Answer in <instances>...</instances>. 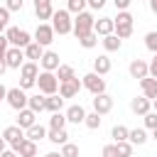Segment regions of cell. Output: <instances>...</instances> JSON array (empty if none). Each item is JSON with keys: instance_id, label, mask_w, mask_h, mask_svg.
<instances>
[{"instance_id": "49", "label": "cell", "mask_w": 157, "mask_h": 157, "mask_svg": "<svg viewBox=\"0 0 157 157\" xmlns=\"http://www.w3.org/2000/svg\"><path fill=\"white\" fill-rule=\"evenodd\" d=\"M0 157H20V155H17V152H15L12 147H7V150H5V152H2Z\"/></svg>"}, {"instance_id": "50", "label": "cell", "mask_w": 157, "mask_h": 157, "mask_svg": "<svg viewBox=\"0 0 157 157\" xmlns=\"http://www.w3.org/2000/svg\"><path fill=\"white\" fill-rule=\"evenodd\" d=\"M7 147H10V145H7V142H5V137H2V135H0V155H2V152H5V150H7Z\"/></svg>"}, {"instance_id": "18", "label": "cell", "mask_w": 157, "mask_h": 157, "mask_svg": "<svg viewBox=\"0 0 157 157\" xmlns=\"http://www.w3.org/2000/svg\"><path fill=\"white\" fill-rule=\"evenodd\" d=\"M34 15L37 20H52L54 15V7H52V0H34Z\"/></svg>"}, {"instance_id": "52", "label": "cell", "mask_w": 157, "mask_h": 157, "mask_svg": "<svg viewBox=\"0 0 157 157\" xmlns=\"http://www.w3.org/2000/svg\"><path fill=\"white\" fill-rule=\"evenodd\" d=\"M7 71V64H5V59H0V76Z\"/></svg>"}, {"instance_id": "39", "label": "cell", "mask_w": 157, "mask_h": 157, "mask_svg": "<svg viewBox=\"0 0 157 157\" xmlns=\"http://www.w3.org/2000/svg\"><path fill=\"white\" fill-rule=\"evenodd\" d=\"M142 123H145V130H155L157 128V113L150 110L147 115H142Z\"/></svg>"}, {"instance_id": "7", "label": "cell", "mask_w": 157, "mask_h": 157, "mask_svg": "<svg viewBox=\"0 0 157 157\" xmlns=\"http://www.w3.org/2000/svg\"><path fill=\"white\" fill-rule=\"evenodd\" d=\"M81 83H83V88H86V91H91L93 96L105 93V78H103V76H98L96 71L83 74V76H81Z\"/></svg>"}, {"instance_id": "36", "label": "cell", "mask_w": 157, "mask_h": 157, "mask_svg": "<svg viewBox=\"0 0 157 157\" xmlns=\"http://www.w3.org/2000/svg\"><path fill=\"white\" fill-rule=\"evenodd\" d=\"M78 44H81L83 49H93V47L98 44V34H96V32H91V34L81 37V39H78Z\"/></svg>"}, {"instance_id": "10", "label": "cell", "mask_w": 157, "mask_h": 157, "mask_svg": "<svg viewBox=\"0 0 157 157\" xmlns=\"http://www.w3.org/2000/svg\"><path fill=\"white\" fill-rule=\"evenodd\" d=\"M5 64H7V69H22V64H25V49H20V47H10L7 49V54H5Z\"/></svg>"}, {"instance_id": "44", "label": "cell", "mask_w": 157, "mask_h": 157, "mask_svg": "<svg viewBox=\"0 0 157 157\" xmlns=\"http://www.w3.org/2000/svg\"><path fill=\"white\" fill-rule=\"evenodd\" d=\"M7 49H10V42H7V37H5V34H0V59H5Z\"/></svg>"}, {"instance_id": "35", "label": "cell", "mask_w": 157, "mask_h": 157, "mask_svg": "<svg viewBox=\"0 0 157 157\" xmlns=\"http://www.w3.org/2000/svg\"><path fill=\"white\" fill-rule=\"evenodd\" d=\"M86 5H88V0H66V10H69L71 15L83 12V10H86Z\"/></svg>"}, {"instance_id": "43", "label": "cell", "mask_w": 157, "mask_h": 157, "mask_svg": "<svg viewBox=\"0 0 157 157\" xmlns=\"http://www.w3.org/2000/svg\"><path fill=\"white\" fill-rule=\"evenodd\" d=\"M5 7H7L10 12H20V10L25 7V0H5Z\"/></svg>"}, {"instance_id": "12", "label": "cell", "mask_w": 157, "mask_h": 157, "mask_svg": "<svg viewBox=\"0 0 157 157\" xmlns=\"http://www.w3.org/2000/svg\"><path fill=\"white\" fill-rule=\"evenodd\" d=\"M128 71H130V76H132V78L142 81V78H147V76H150V64H147L145 59H132V61H130V66H128Z\"/></svg>"}, {"instance_id": "54", "label": "cell", "mask_w": 157, "mask_h": 157, "mask_svg": "<svg viewBox=\"0 0 157 157\" xmlns=\"http://www.w3.org/2000/svg\"><path fill=\"white\" fill-rule=\"evenodd\" d=\"M44 157H61V152H47Z\"/></svg>"}, {"instance_id": "11", "label": "cell", "mask_w": 157, "mask_h": 157, "mask_svg": "<svg viewBox=\"0 0 157 157\" xmlns=\"http://www.w3.org/2000/svg\"><path fill=\"white\" fill-rule=\"evenodd\" d=\"M93 110L98 113V115H108L110 110H113V96H108V93H98V96H93Z\"/></svg>"}, {"instance_id": "51", "label": "cell", "mask_w": 157, "mask_h": 157, "mask_svg": "<svg viewBox=\"0 0 157 157\" xmlns=\"http://www.w3.org/2000/svg\"><path fill=\"white\" fill-rule=\"evenodd\" d=\"M147 5H150V10H152V15H157V0H150Z\"/></svg>"}, {"instance_id": "15", "label": "cell", "mask_w": 157, "mask_h": 157, "mask_svg": "<svg viewBox=\"0 0 157 157\" xmlns=\"http://www.w3.org/2000/svg\"><path fill=\"white\" fill-rule=\"evenodd\" d=\"M93 32H96L98 37H108V34H113V32H115V22H113V17H98L96 25H93Z\"/></svg>"}, {"instance_id": "53", "label": "cell", "mask_w": 157, "mask_h": 157, "mask_svg": "<svg viewBox=\"0 0 157 157\" xmlns=\"http://www.w3.org/2000/svg\"><path fill=\"white\" fill-rule=\"evenodd\" d=\"M2 98H7V88L0 83V101H2Z\"/></svg>"}, {"instance_id": "8", "label": "cell", "mask_w": 157, "mask_h": 157, "mask_svg": "<svg viewBox=\"0 0 157 157\" xmlns=\"http://www.w3.org/2000/svg\"><path fill=\"white\" fill-rule=\"evenodd\" d=\"M54 27L49 25V22H39L37 25V29H34V42L37 44H42V47H49L52 42H54Z\"/></svg>"}, {"instance_id": "20", "label": "cell", "mask_w": 157, "mask_h": 157, "mask_svg": "<svg viewBox=\"0 0 157 157\" xmlns=\"http://www.w3.org/2000/svg\"><path fill=\"white\" fill-rule=\"evenodd\" d=\"M110 69H113V64H110V56H108V54H98V56L93 59V71H96L98 76H105Z\"/></svg>"}, {"instance_id": "38", "label": "cell", "mask_w": 157, "mask_h": 157, "mask_svg": "<svg viewBox=\"0 0 157 157\" xmlns=\"http://www.w3.org/2000/svg\"><path fill=\"white\" fill-rule=\"evenodd\" d=\"M145 47H147L152 54H157V32H155V29L145 34Z\"/></svg>"}, {"instance_id": "13", "label": "cell", "mask_w": 157, "mask_h": 157, "mask_svg": "<svg viewBox=\"0 0 157 157\" xmlns=\"http://www.w3.org/2000/svg\"><path fill=\"white\" fill-rule=\"evenodd\" d=\"M39 66H42V71H56V69L61 66L59 54L52 52V49H44V54H42V59H39Z\"/></svg>"}, {"instance_id": "55", "label": "cell", "mask_w": 157, "mask_h": 157, "mask_svg": "<svg viewBox=\"0 0 157 157\" xmlns=\"http://www.w3.org/2000/svg\"><path fill=\"white\" fill-rule=\"evenodd\" d=\"M152 110H155V113H157V98H155V101H152Z\"/></svg>"}, {"instance_id": "21", "label": "cell", "mask_w": 157, "mask_h": 157, "mask_svg": "<svg viewBox=\"0 0 157 157\" xmlns=\"http://www.w3.org/2000/svg\"><path fill=\"white\" fill-rule=\"evenodd\" d=\"M140 91H142V96H145V98L155 101V98H157V78H152V76L142 78V81H140Z\"/></svg>"}, {"instance_id": "42", "label": "cell", "mask_w": 157, "mask_h": 157, "mask_svg": "<svg viewBox=\"0 0 157 157\" xmlns=\"http://www.w3.org/2000/svg\"><path fill=\"white\" fill-rule=\"evenodd\" d=\"M115 34H118L120 39H128V37L132 34V25H115Z\"/></svg>"}, {"instance_id": "29", "label": "cell", "mask_w": 157, "mask_h": 157, "mask_svg": "<svg viewBox=\"0 0 157 157\" xmlns=\"http://www.w3.org/2000/svg\"><path fill=\"white\" fill-rule=\"evenodd\" d=\"M150 137H147V130L145 128H135V130H130V137H128V142L130 145H145Z\"/></svg>"}, {"instance_id": "28", "label": "cell", "mask_w": 157, "mask_h": 157, "mask_svg": "<svg viewBox=\"0 0 157 157\" xmlns=\"http://www.w3.org/2000/svg\"><path fill=\"white\" fill-rule=\"evenodd\" d=\"M27 108H29V110H34V113L39 115L42 110H47V96H39V93H37V96H29Z\"/></svg>"}, {"instance_id": "27", "label": "cell", "mask_w": 157, "mask_h": 157, "mask_svg": "<svg viewBox=\"0 0 157 157\" xmlns=\"http://www.w3.org/2000/svg\"><path fill=\"white\" fill-rule=\"evenodd\" d=\"M56 78H59V83H64V81H71V78H76V71H74V66L71 64H61L56 71Z\"/></svg>"}, {"instance_id": "34", "label": "cell", "mask_w": 157, "mask_h": 157, "mask_svg": "<svg viewBox=\"0 0 157 157\" xmlns=\"http://www.w3.org/2000/svg\"><path fill=\"white\" fill-rule=\"evenodd\" d=\"M132 147L135 145H130L128 140L125 142H115V157H132Z\"/></svg>"}, {"instance_id": "14", "label": "cell", "mask_w": 157, "mask_h": 157, "mask_svg": "<svg viewBox=\"0 0 157 157\" xmlns=\"http://www.w3.org/2000/svg\"><path fill=\"white\" fill-rule=\"evenodd\" d=\"M81 88H83V83H81L78 78H71V81L59 83V96H61V98H76Z\"/></svg>"}, {"instance_id": "33", "label": "cell", "mask_w": 157, "mask_h": 157, "mask_svg": "<svg viewBox=\"0 0 157 157\" xmlns=\"http://www.w3.org/2000/svg\"><path fill=\"white\" fill-rule=\"evenodd\" d=\"M66 115L64 113H52V118H49V128H54V130H61V128H66Z\"/></svg>"}, {"instance_id": "46", "label": "cell", "mask_w": 157, "mask_h": 157, "mask_svg": "<svg viewBox=\"0 0 157 157\" xmlns=\"http://www.w3.org/2000/svg\"><path fill=\"white\" fill-rule=\"evenodd\" d=\"M105 2H108V0H88V7H91V10H103Z\"/></svg>"}, {"instance_id": "48", "label": "cell", "mask_w": 157, "mask_h": 157, "mask_svg": "<svg viewBox=\"0 0 157 157\" xmlns=\"http://www.w3.org/2000/svg\"><path fill=\"white\" fill-rule=\"evenodd\" d=\"M150 76L152 78H157V54L152 56V61H150Z\"/></svg>"}, {"instance_id": "3", "label": "cell", "mask_w": 157, "mask_h": 157, "mask_svg": "<svg viewBox=\"0 0 157 157\" xmlns=\"http://www.w3.org/2000/svg\"><path fill=\"white\" fill-rule=\"evenodd\" d=\"M52 27H54L56 34H71V32H74L71 12H69V10H54V15H52Z\"/></svg>"}, {"instance_id": "57", "label": "cell", "mask_w": 157, "mask_h": 157, "mask_svg": "<svg viewBox=\"0 0 157 157\" xmlns=\"http://www.w3.org/2000/svg\"><path fill=\"white\" fill-rule=\"evenodd\" d=\"M140 2H150V0H140Z\"/></svg>"}, {"instance_id": "32", "label": "cell", "mask_w": 157, "mask_h": 157, "mask_svg": "<svg viewBox=\"0 0 157 157\" xmlns=\"http://www.w3.org/2000/svg\"><path fill=\"white\" fill-rule=\"evenodd\" d=\"M101 123H103V118L93 110V113H86V120H83V125L88 128V130H98L101 128Z\"/></svg>"}, {"instance_id": "22", "label": "cell", "mask_w": 157, "mask_h": 157, "mask_svg": "<svg viewBox=\"0 0 157 157\" xmlns=\"http://www.w3.org/2000/svg\"><path fill=\"white\" fill-rule=\"evenodd\" d=\"M47 132H49V130H47L44 125L34 123L29 130H25V137H27V140H32V142H39V140H44V137H47Z\"/></svg>"}, {"instance_id": "17", "label": "cell", "mask_w": 157, "mask_h": 157, "mask_svg": "<svg viewBox=\"0 0 157 157\" xmlns=\"http://www.w3.org/2000/svg\"><path fill=\"white\" fill-rule=\"evenodd\" d=\"M64 115H66V120H69V123H74V125H81V123L86 120V110H83V105H81V103L69 105Z\"/></svg>"}, {"instance_id": "4", "label": "cell", "mask_w": 157, "mask_h": 157, "mask_svg": "<svg viewBox=\"0 0 157 157\" xmlns=\"http://www.w3.org/2000/svg\"><path fill=\"white\" fill-rule=\"evenodd\" d=\"M37 76H39V64L37 61H25L20 69V88L27 91L32 86H37Z\"/></svg>"}, {"instance_id": "45", "label": "cell", "mask_w": 157, "mask_h": 157, "mask_svg": "<svg viewBox=\"0 0 157 157\" xmlns=\"http://www.w3.org/2000/svg\"><path fill=\"white\" fill-rule=\"evenodd\" d=\"M113 5H115L118 12H123V10H128V7L132 5V0H113Z\"/></svg>"}, {"instance_id": "23", "label": "cell", "mask_w": 157, "mask_h": 157, "mask_svg": "<svg viewBox=\"0 0 157 157\" xmlns=\"http://www.w3.org/2000/svg\"><path fill=\"white\" fill-rule=\"evenodd\" d=\"M42 54H44V47L37 44V42H32L29 47H25V59H27V61H37V64H39Z\"/></svg>"}, {"instance_id": "2", "label": "cell", "mask_w": 157, "mask_h": 157, "mask_svg": "<svg viewBox=\"0 0 157 157\" xmlns=\"http://www.w3.org/2000/svg\"><path fill=\"white\" fill-rule=\"evenodd\" d=\"M37 88L42 96H56L59 93V78L54 71H39L37 76Z\"/></svg>"}, {"instance_id": "1", "label": "cell", "mask_w": 157, "mask_h": 157, "mask_svg": "<svg viewBox=\"0 0 157 157\" xmlns=\"http://www.w3.org/2000/svg\"><path fill=\"white\" fill-rule=\"evenodd\" d=\"M93 25H96L93 12H88V10L78 12V15L74 17V34H76V39H81V37L91 34V32H93Z\"/></svg>"}, {"instance_id": "56", "label": "cell", "mask_w": 157, "mask_h": 157, "mask_svg": "<svg viewBox=\"0 0 157 157\" xmlns=\"http://www.w3.org/2000/svg\"><path fill=\"white\" fill-rule=\"evenodd\" d=\"M152 140H157V128H155V130H152Z\"/></svg>"}, {"instance_id": "31", "label": "cell", "mask_w": 157, "mask_h": 157, "mask_svg": "<svg viewBox=\"0 0 157 157\" xmlns=\"http://www.w3.org/2000/svg\"><path fill=\"white\" fill-rule=\"evenodd\" d=\"M61 108H64L61 96H47V110L49 113H61Z\"/></svg>"}, {"instance_id": "26", "label": "cell", "mask_w": 157, "mask_h": 157, "mask_svg": "<svg viewBox=\"0 0 157 157\" xmlns=\"http://www.w3.org/2000/svg\"><path fill=\"white\" fill-rule=\"evenodd\" d=\"M101 44H103V49H105V52H118V49L123 47V39H120V37L113 32V34L103 37V39H101Z\"/></svg>"}, {"instance_id": "37", "label": "cell", "mask_w": 157, "mask_h": 157, "mask_svg": "<svg viewBox=\"0 0 157 157\" xmlns=\"http://www.w3.org/2000/svg\"><path fill=\"white\" fill-rule=\"evenodd\" d=\"M132 20H135V17L130 15V10H123V12H118V15L113 17L115 25H132Z\"/></svg>"}, {"instance_id": "9", "label": "cell", "mask_w": 157, "mask_h": 157, "mask_svg": "<svg viewBox=\"0 0 157 157\" xmlns=\"http://www.w3.org/2000/svg\"><path fill=\"white\" fill-rule=\"evenodd\" d=\"M2 137H5V142H7L12 150H17L20 142L25 140V130H22L20 125H7V128L2 130Z\"/></svg>"}, {"instance_id": "6", "label": "cell", "mask_w": 157, "mask_h": 157, "mask_svg": "<svg viewBox=\"0 0 157 157\" xmlns=\"http://www.w3.org/2000/svg\"><path fill=\"white\" fill-rule=\"evenodd\" d=\"M5 101H7V105H10L12 110H17V113H20V110H25V108H27L29 96H27L20 86H15V88H7V98H5Z\"/></svg>"}, {"instance_id": "41", "label": "cell", "mask_w": 157, "mask_h": 157, "mask_svg": "<svg viewBox=\"0 0 157 157\" xmlns=\"http://www.w3.org/2000/svg\"><path fill=\"white\" fill-rule=\"evenodd\" d=\"M7 27H10V10L2 5V7H0V34H2Z\"/></svg>"}, {"instance_id": "5", "label": "cell", "mask_w": 157, "mask_h": 157, "mask_svg": "<svg viewBox=\"0 0 157 157\" xmlns=\"http://www.w3.org/2000/svg\"><path fill=\"white\" fill-rule=\"evenodd\" d=\"M5 37H7L10 47H20V49H25V47H29V44L34 42L32 34H29L27 29H20V27H7V29H5Z\"/></svg>"}, {"instance_id": "19", "label": "cell", "mask_w": 157, "mask_h": 157, "mask_svg": "<svg viewBox=\"0 0 157 157\" xmlns=\"http://www.w3.org/2000/svg\"><path fill=\"white\" fill-rule=\"evenodd\" d=\"M34 123H37V113H34V110L25 108V110H20V113H17V123H15V125H20L22 130H29Z\"/></svg>"}, {"instance_id": "47", "label": "cell", "mask_w": 157, "mask_h": 157, "mask_svg": "<svg viewBox=\"0 0 157 157\" xmlns=\"http://www.w3.org/2000/svg\"><path fill=\"white\" fill-rule=\"evenodd\" d=\"M103 157H115V142H113V145H105V147H103Z\"/></svg>"}, {"instance_id": "40", "label": "cell", "mask_w": 157, "mask_h": 157, "mask_svg": "<svg viewBox=\"0 0 157 157\" xmlns=\"http://www.w3.org/2000/svg\"><path fill=\"white\" fill-rule=\"evenodd\" d=\"M61 157H78V145H74V142L61 145Z\"/></svg>"}, {"instance_id": "16", "label": "cell", "mask_w": 157, "mask_h": 157, "mask_svg": "<svg viewBox=\"0 0 157 157\" xmlns=\"http://www.w3.org/2000/svg\"><path fill=\"white\" fill-rule=\"evenodd\" d=\"M130 110H132L135 115H147V113L152 110V101L145 98V96H137V98L130 101Z\"/></svg>"}, {"instance_id": "25", "label": "cell", "mask_w": 157, "mask_h": 157, "mask_svg": "<svg viewBox=\"0 0 157 157\" xmlns=\"http://www.w3.org/2000/svg\"><path fill=\"white\" fill-rule=\"evenodd\" d=\"M15 152H17L20 157H37V142H32V140H27V137H25Z\"/></svg>"}, {"instance_id": "24", "label": "cell", "mask_w": 157, "mask_h": 157, "mask_svg": "<svg viewBox=\"0 0 157 157\" xmlns=\"http://www.w3.org/2000/svg\"><path fill=\"white\" fill-rule=\"evenodd\" d=\"M47 140H49V142H54V145H66V142H69V132H66V128H61V130L49 128Z\"/></svg>"}, {"instance_id": "30", "label": "cell", "mask_w": 157, "mask_h": 157, "mask_svg": "<svg viewBox=\"0 0 157 157\" xmlns=\"http://www.w3.org/2000/svg\"><path fill=\"white\" fill-rule=\"evenodd\" d=\"M110 137H113L115 142H125V140L130 137V128H125V125H113Z\"/></svg>"}]
</instances>
